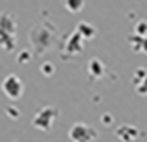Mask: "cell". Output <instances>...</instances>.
I'll list each match as a JSON object with an SVG mask.
<instances>
[{
  "label": "cell",
  "instance_id": "obj_3",
  "mask_svg": "<svg viewBox=\"0 0 147 142\" xmlns=\"http://www.w3.org/2000/svg\"><path fill=\"white\" fill-rule=\"evenodd\" d=\"M2 90H3V93H5L10 100H19V99L22 97V94H23L25 87H23L22 80H20L18 76L10 74V76H7V77L3 80V83H2Z\"/></svg>",
  "mask_w": 147,
  "mask_h": 142
},
{
  "label": "cell",
  "instance_id": "obj_5",
  "mask_svg": "<svg viewBox=\"0 0 147 142\" xmlns=\"http://www.w3.org/2000/svg\"><path fill=\"white\" fill-rule=\"evenodd\" d=\"M84 3H85V0H65V8L72 13H77L82 10Z\"/></svg>",
  "mask_w": 147,
  "mask_h": 142
},
{
  "label": "cell",
  "instance_id": "obj_2",
  "mask_svg": "<svg viewBox=\"0 0 147 142\" xmlns=\"http://www.w3.org/2000/svg\"><path fill=\"white\" fill-rule=\"evenodd\" d=\"M58 116H59L58 109L51 107V106L43 107V109H40V110L36 113V116L33 117V126L38 128L39 130L48 132V130L52 128V123H53V120H55Z\"/></svg>",
  "mask_w": 147,
  "mask_h": 142
},
{
  "label": "cell",
  "instance_id": "obj_7",
  "mask_svg": "<svg viewBox=\"0 0 147 142\" xmlns=\"http://www.w3.org/2000/svg\"><path fill=\"white\" fill-rule=\"evenodd\" d=\"M141 49L147 54V38H144V36H143V41H141Z\"/></svg>",
  "mask_w": 147,
  "mask_h": 142
},
{
  "label": "cell",
  "instance_id": "obj_1",
  "mask_svg": "<svg viewBox=\"0 0 147 142\" xmlns=\"http://www.w3.org/2000/svg\"><path fill=\"white\" fill-rule=\"evenodd\" d=\"M0 46L5 51H13L16 46V22L6 12L0 15Z\"/></svg>",
  "mask_w": 147,
  "mask_h": 142
},
{
  "label": "cell",
  "instance_id": "obj_4",
  "mask_svg": "<svg viewBox=\"0 0 147 142\" xmlns=\"http://www.w3.org/2000/svg\"><path fill=\"white\" fill-rule=\"evenodd\" d=\"M68 136L72 141H77V142L78 141H82V142H85V141H94V139H97V130L94 128H90L85 123H75V125L71 128Z\"/></svg>",
  "mask_w": 147,
  "mask_h": 142
},
{
  "label": "cell",
  "instance_id": "obj_6",
  "mask_svg": "<svg viewBox=\"0 0 147 142\" xmlns=\"http://www.w3.org/2000/svg\"><path fill=\"white\" fill-rule=\"evenodd\" d=\"M136 33L138 35V36H146L147 35V22H140V23H137V26H136Z\"/></svg>",
  "mask_w": 147,
  "mask_h": 142
}]
</instances>
